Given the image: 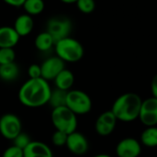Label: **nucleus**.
Returning a JSON list of instances; mask_svg holds the SVG:
<instances>
[{
	"mask_svg": "<svg viewBox=\"0 0 157 157\" xmlns=\"http://www.w3.org/2000/svg\"><path fill=\"white\" fill-rule=\"evenodd\" d=\"M30 142H31L30 137H29L27 133L21 132L13 140V145H15V146H17V147H18V148H20V149H22V150H24V149L30 144Z\"/></svg>",
	"mask_w": 157,
	"mask_h": 157,
	"instance_id": "obj_24",
	"label": "nucleus"
},
{
	"mask_svg": "<svg viewBox=\"0 0 157 157\" xmlns=\"http://www.w3.org/2000/svg\"><path fill=\"white\" fill-rule=\"evenodd\" d=\"M55 40L48 31H42L37 35L34 40V45L40 52H45L54 47Z\"/></svg>",
	"mask_w": 157,
	"mask_h": 157,
	"instance_id": "obj_17",
	"label": "nucleus"
},
{
	"mask_svg": "<svg viewBox=\"0 0 157 157\" xmlns=\"http://www.w3.org/2000/svg\"><path fill=\"white\" fill-rule=\"evenodd\" d=\"M65 146L72 154L75 155H83L87 153L89 144L86 137L83 133L75 131L68 134Z\"/></svg>",
	"mask_w": 157,
	"mask_h": 157,
	"instance_id": "obj_12",
	"label": "nucleus"
},
{
	"mask_svg": "<svg viewBox=\"0 0 157 157\" xmlns=\"http://www.w3.org/2000/svg\"><path fill=\"white\" fill-rule=\"evenodd\" d=\"M117 121L118 120L111 110L104 111L97 119L95 123V130L99 136L107 137L114 132Z\"/></svg>",
	"mask_w": 157,
	"mask_h": 157,
	"instance_id": "obj_10",
	"label": "nucleus"
},
{
	"mask_svg": "<svg viewBox=\"0 0 157 157\" xmlns=\"http://www.w3.org/2000/svg\"><path fill=\"white\" fill-rule=\"evenodd\" d=\"M2 157H24V154L22 149L12 144L4 151Z\"/></svg>",
	"mask_w": 157,
	"mask_h": 157,
	"instance_id": "obj_26",
	"label": "nucleus"
},
{
	"mask_svg": "<svg viewBox=\"0 0 157 157\" xmlns=\"http://www.w3.org/2000/svg\"><path fill=\"white\" fill-rule=\"evenodd\" d=\"M60 1L63 2V3H64V4H68V5H70V4H75L77 2V0H60Z\"/></svg>",
	"mask_w": 157,
	"mask_h": 157,
	"instance_id": "obj_30",
	"label": "nucleus"
},
{
	"mask_svg": "<svg viewBox=\"0 0 157 157\" xmlns=\"http://www.w3.org/2000/svg\"><path fill=\"white\" fill-rule=\"evenodd\" d=\"M55 88L63 90V91H69L72 89L74 84H75V75L72 71L64 68L53 80Z\"/></svg>",
	"mask_w": 157,
	"mask_h": 157,
	"instance_id": "obj_16",
	"label": "nucleus"
},
{
	"mask_svg": "<svg viewBox=\"0 0 157 157\" xmlns=\"http://www.w3.org/2000/svg\"><path fill=\"white\" fill-rule=\"evenodd\" d=\"M93 157H111L109 155H107V154H99V155H94Z\"/></svg>",
	"mask_w": 157,
	"mask_h": 157,
	"instance_id": "obj_31",
	"label": "nucleus"
},
{
	"mask_svg": "<svg viewBox=\"0 0 157 157\" xmlns=\"http://www.w3.org/2000/svg\"><path fill=\"white\" fill-rule=\"evenodd\" d=\"M46 28V31H48L52 36L56 42L59 40L70 36L73 29V23L71 19L66 17H53L48 20Z\"/></svg>",
	"mask_w": 157,
	"mask_h": 157,
	"instance_id": "obj_6",
	"label": "nucleus"
},
{
	"mask_svg": "<svg viewBox=\"0 0 157 157\" xmlns=\"http://www.w3.org/2000/svg\"><path fill=\"white\" fill-rule=\"evenodd\" d=\"M143 99L132 92L124 93L116 98L111 111L116 119L122 122H132L139 118Z\"/></svg>",
	"mask_w": 157,
	"mask_h": 157,
	"instance_id": "obj_2",
	"label": "nucleus"
},
{
	"mask_svg": "<svg viewBox=\"0 0 157 157\" xmlns=\"http://www.w3.org/2000/svg\"><path fill=\"white\" fill-rule=\"evenodd\" d=\"M28 75L29 78H40L41 77V68L40 64L33 63L28 68Z\"/></svg>",
	"mask_w": 157,
	"mask_h": 157,
	"instance_id": "obj_27",
	"label": "nucleus"
},
{
	"mask_svg": "<svg viewBox=\"0 0 157 157\" xmlns=\"http://www.w3.org/2000/svg\"><path fill=\"white\" fill-rule=\"evenodd\" d=\"M22 132L20 119L13 113H6L0 117V134L6 140L13 141Z\"/></svg>",
	"mask_w": 157,
	"mask_h": 157,
	"instance_id": "obj_7",
	"label": "nucleus"
},
{
	"mask_svg": "<svg viewBox=\"0 0 157 157\" xmlns=\"http://www.w3.org/2000/svg\"><path fill=\"white\" fill-rule=\"evenodd\" d=\"M16 52L14 48H0V65L14 63Z\"/></svg>",
	"mask_w": 157,
	"mask_h": 157,
	"instance_id": "obj_22",
	"label": "nucleus"
},
{
	"mask_svg": "<svg viewBox=\"0 0 157 157\" xmlns=\"http://www.w3.org/2000/svg\"><path fill=\"white\" fill-rule=\"evenodd\" d=\"M67 136H68V134L55 130L54 133L52 136V142L53 145H55V146H58V147L65 146L66 141H67Z\"/></svg>",
	"mask_w": 157,
	"mask_h": 157,
	"instance_id": "obj_25",
	"label": "nucleus"
},
{
	"mask_svg": "<svg viewBox=\"0 0 157 157\" xmlns=\"http://www.w3.org/2000/svg\"><path fill=\"white\" fill-rule=\"evenodd\" d=\"M138 119L146 127L157 126V98L152 97L143 100Z\"/></svg>",
	"mask_w": 157,
	"mask_h": 157,
	"instance_id": "obj_8",
	"label": "nucleus"
},
{
	"mask_svg": "<svg viewBox=\"0 0 157 157\" xmlns=\"http://www.w3.org/2000/svg\"><path fill=\"white\" fill-rule=\"evenodd\" d=\"M151 91H152L153 97L157 98V74L152 79V82H151Z\"/></svg>",
	"mask_w": 157,
	"mask_h": 157,
	"instance_id": "obj_29",
	"label": "nucleus"
},
{
	"mask_svg": "<svg viewBox=\"0 0 157 157\" xmlns=\"http://www.w3.org/2000/svg\"><path fill=\"white\" fill-rule=\"evenodd\" d=\"M19 75V67L14 62L11 63L0 65V79L5 82H13Z\"/></svg>",
	"mask_w": 157,
	"mask_h": 157,
	"instance_id": "obj_18",
	"label": "nucleus"
},
{
	"mask_svg": "<svg viewBox=\"0 0 157 157\" xmlns=\"http://www.w3.org/2000/svg\"><path fill=\"white\" fill-rule=\"evenodd\" d=\"M65 106L76 116L86 115L92 109V100L86 92L79 89H71L67 92Z\"/></svg>",
	"mask_w": 157,
	"mask_h": 157,
	"instance_id": "obj_5",
	"label": "nucleus"
},
{
	"mask_svg": "<svg viewBox=\"0 0 157 157\" xmlns=\"http://www.w3.org/2000/svg\"><path fill=\"white\" fill-rule=\"evenodd\" d=\"M23 154L24 157H53L50 146L39 141H31L23 150Z\"/></svg>",
	"mask_w": 157,
	"mask_h": 157,
	"instance_id": "obj_13",
	"label": "nucleus"
},
{
	"mask_svg": "<svg viewBox=\"0 0 157 157\" xmlns=\"http://www.w3.org/2000/svg\"><path fill=\"white\" fill-rule=\"evenodd\" d=\"M26 14L33 17L41 14L45 8L44 0H26L22 6Z\"/></svg>",
	"mask_w": 157,
	"mask_h": 157,
	"instance_id": "obj_20",
	"label": "nucleus"
},
{
	"mask_svg": "<svg viewBox=\"0 0 157 157\" xmlns=\"http://www.w3.org/2000/svg\"><path fill=\"white\" fill-rule=\"evenodd\" d=\"M19 39V35L13 27H0V48H14L18 43Z\"/></svg>",
	"mask_w": 157,
	"mask_h": 157,
	"instance_id": "obj_14",
	"label": "nucleus"
},
{
	"mask_svg": "<svg viewBox=\"0 0 157 157\" xmlns=\"http://www.w3.org/2000/svg\"><path fill=\"white\" fill-rule=\"evenodd\" d=\"M141 153V143L132 137L121 140L116 146V155L118 157H139Z\"/></svg>",
	"mask_w": 157,
	"mask_h": 157,
	"instance_id": "obj_11",
	"label": "nucleus"
},
{
	"mask_svg": "<svg viewBox=\"0 0 157 157\" xmlns=\"http://www.w3.org/2000/svg\"><path fill=\"white\" fill-rule=\"evenodd\" d=\"M140 143L149 148L157 147V126L146 127L141 134Z\"/></svg>",
	"mask_w": 157,
	"mask_h": 157,
	"instance_id": "obj_19",
	"label": "nucleus"
},
{
	"mask_svg": "<svg viewBox=\"0 0 157 157\" xmlns=\"http://www.w3.org/2000/svg\"><path fill=\"white\" fill-rule=\"evenodd\" d=\"M51 119L56 131L70 134L77 129V116L66 106L52 109Z\"/></svg>",
	"mask_w": 157,
	"mask_h": 157,
	"instance_id": "obj_4",
	"label": "nucleus"
},
{
	"mask_svg": "<svg viewBox=\"0 0 157 157\" xmlns=\"http://www.w3.org/2000/svg\"><path fill=\"white\" fill-rule=\"evenodd\" d=\"M13 28L15 29V30L20 38L29 35L34 28V21L32 17L26 13L19 15L15 19Z\"/></svg>",
	"mask_w": 157,
	"mask_h": 157,
	"instance_id": "obj_15",
	"label": "nucleus"
},
{
	"mask_svg": "<svg viewBox=\"0 0 157 157\" xmlns=\"http://www.w3.org/2000/svg\"><path fill=\"white\" fill-rule=\"evenodd\" d=\"M67 92L68 91H63V90H61L58 88L52 89L48 104H50L51 107H52V109L65 106Z\"/></svg>",
	"mask_w": 157,
	"mask_h": 157,
	"instance_id": "obj_21",
	"label": "nucleus"
},
{
	"mask_svg": "<svg viewBox=\"0 0 157 157\" xmlns=\"http://www.w3.org/2000/svg\"><path fill=\"white\" fill-rule=\"evenodd\" d=\"M6 5L10 6H14V7H20L23 6L24 2L26 0H3Z\"/></svg>",
	"mask_w": 157,
	"mask_h": 157,
	"instance_id": "obj_28",
	"label": "nucleus"
},
{
	"mask_svg": "<svg viewBox=\"0 0 157 157\" xmlns=\"http://www.w3.org/2000/svg\"><path fill=\"white\" fill-rule=\"evenodd\" d=\"M41 77L48 82L54 80V78L65 68V63L58 56H51L43 61L40 64Z\"/></svg>",
	"mask_w": 157,
	"mask_h": 157,
	"instance_id": "obj_9",
	"label": "nucleus"
},
{
	"mask_svg": "<svg viewBox=\"0 0 157 157\" xmlns=\"http://www.w3.org/2000/svg\"><path fill=\"white\" fill-rule=\"evenodd\" d=\"M53 48L56 56H58L64 63L79 62L85 53L82 43L71 36L57 40Z\"/></svg>",
	"mask_w": 157,
	"mask_h": 157,
	"instance_id": "obj_3",
	"label": "nucleus"
},
{
	"mask_svg": "<svg viewBox=\"0 0 157 157\" xmlns=\"http://www.w3.org/2000/svg\"><path fill=\"white\" fill-rule=\"evenodd\" d=\"M75 5L77 9L83 14H90L96 8L95 0H77Z\"/></svg>",
	"mask_w": 157,
	"mask_h": 157,
	"instance_id": "obj_23",
	"label": "nucleus"
},
{
	"mask_svg": "<svg viewBox=\"0 0 157 157\" xmlns=\"http://www.w3.org/2000/svg\"><path fill=\"white\" fill-rule=\"evenodd\" d=\"M52 90L49 82L42 77L29 78L20 86L17 98L19 102L27 108H40L49 103Z\"/></svg>",
	"mask_w": 157,
	"mask_h": 157,
	"instance_id": "obj_1",
	"label": "nucleus"
}]
</instances>
